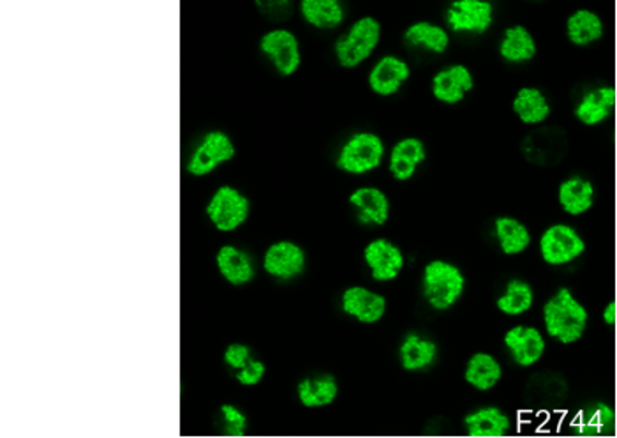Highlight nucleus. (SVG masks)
Segmentation results:
<instances>
[{"instance_id": "aec40b11", "label": "nucleus", "mask_w": 617, "mask_h": 438, "mask_svg": "<svg viewBox=\"0 0 617 438\" xmlns=\"http://www.w3.org/2000/svg\"><path fill=\"white\" fill-rule=\"evenodd\" d=\"M466 434L469 438H496L510 434V417L496 406H483L466 415Z\"/></svg>"}, {"instance_id": "1a4fd4ad", "label": "nucleus", "mask_w": 617, "mask_h": 438, "mask_svg": "<svg viewBox=\"0 0 617 438\" xmlns=\"http://www.w3.org/2000/svg\"><path fill=\"white\" fill-rule=\"evenodd\" d=\"M263 271L277 281H292L306 271L307 257L303 246L293 241H277L264 250Z\"/></svg>"}, {"instance_id": "bb28decb", "label": "nucleus", "mask_w": 617, "mask_h": 438, "mask_svg": "<svg viewBox=\"0 0 617 438\" xmlns=\"http://www.w3.org/2000/svg\"><path fill=\"white\" fill-rule=\"evenodd\" d=\"M297 397L306 409L329 406L340 397V384L332 375L307 377L298 384Z\"/></svg>"}, {"instance_id": "dca6fc26", "label": "nucleus", "mask_w": 617, "mask_h": 438, "mask_svg": "<svg viewBox=\"0 0 617 438\" xmlns=\"http://www.w3.org/2000/svg\"><path fill=\"white\" fill-rule=\"evenodd\" d=\"M349 206L357 212L362 224L383 227L391 218V200L385 192L377 186H360L349 195Z\"/></svg>"}, {"instance_id": "6e6552de", "label": "nucleus", "mask_w": 617, "mask_h": 438, "mask_svg": "<svg viewBox=\"0 0 617 438\" xmlns=\"http://www.w3.org/2000/svg\"><path fill=\"white\" fill-rule=\"evenodd\" d=\"M539 250L540 257L548 266H567L585 252V243L570 224L556 223L542 233Z\"/></svg>"}, {"instance_id": "20e7f679", "label": "nucleus", "mask_w": 617, "mask_h": 438, "mask_svg": "<svg viewBox=\"0 0 617 438\" xmlns=\"http://www.w3.org/2000/svg\"><path fill=\"white\" fill-rule=\"evenodd\" d=\"M251 209V200L240 187L221 184L209 196L205 216L218 232L233 233L247 223Z\"/></svg>"}, {"instance_id": "c85d7f7f", "label": "nucleus", "mask_w": 617, "mask_h": 438, "mask_svg": "<svg viewBox=\"0 0 617 438\" xmlns=\"http://www.w3.org/2000/svg\"><path fill=\"white\" fill-rule=\"evenodd\" d=\"M403 38L408 47L431 53H445L451 47L448 31L431 22H415L404 31Z\"/></svg>"}, {"instance_id": "39448f33", "label": "nucleus", "mask_w": 617, "mask_h": 438, "mask_svg": "<svg viewBox=\"0 0 617 438\" xmlns=\"http://www.w3.org/2000/svg\"><path fill=\"white\" fill-rule=\"evenodd\" d=\"M385 142L374 131H357L341 145L335 167L348 175H367L383 165Z\"/></svg>"}, {"instance_id": "7ed1b4c3", "label": "nucleus", "mask_w": 617, "mask_h": 438, "mask_svg": "<svg viewBox=\"0 0 617 438\" xmlns=\"http://www.w3.org/2000/svg\"><path fill=\"white\" fill-rule=\"evenodd\" d=\"M466 290V276L446 260H431L423 267L422 292L429 306L446 312L459 303Z\"/></svg>"}, {"instance_id": "2eb2a0df", "label": "nucleus", "mask_w": 617, "mask_h": 438, "mask_svg": "<svg viewBox=\"0 0 617 438\" xmlns=\"http://www.w3.org/2000/svg\"><path fill=\"white\" fill-rule=\"evenodd\" d=\"M474 87L473 75L465 64H452L432 78V96L443 105H457Z\"/></svg>"}, {"instance_id": "9d476101", "label": "nucleus", "mask_w": 617, "mask_h": 438, "mask_svg": "<svg viewBox=\"0 0 617 438\" xmlns=\"http://www.w3.org/2000/svg\"><path fill=\"white\" fill-rule=\"evenodd\" d=\"M445 19L454 33L485 34L494 22V5L488 0H455Z\"/></svg>"}, {"instance_id": "6ab92c4d", "label": "nucleus", "mask_w": 617, "mask_h": 438, "mask_svg": "<svg viewBox=\"0 0 617 438\" xmlns=\"http://www.w3.org/2000/svg\"><path fill=\"white\" fill-rule=\"evenodd\" d=\"M437 354H440V350H437L434 341L429 340L425 336L411 332L404 338L399 346L400 366L406 372H414V374L415 372H425L436 364Z\"/></svg>"}, {"instance_id": "9b49d317", "label": "nucleus", "mask_w": 617, "mask_h": 438, "mask_svg": "<svg viewBox=\"0 0 617 438\" xmlns=\"http://www.w3.org/2000/svg\"><path fill=\"white\" fill-rule=\"evenodd\" d=\"M363 261L371 272L372 280L378 283H388L399 278L406 258L397 244L392 243L388 239L380 238L363 247Z\"/></svg>"}, {"instance_id": "a211bd4d", "label": "nucleus", "mask_w": 617, "mask_h": 438, "mask_svg": "<svg viewBox=\"0 0 617 438\" xmlns=\"http://www.w3.org/2000/svg\"><path fill=\"white\" fill-rule=\"evenodd\" d=\"M215 267L223 280L233 287H244L255 280L256 269L251 257L233 244H224L215 253Z\"/></svg>"}, {"instance_id": "4468645a", "label": "nucleus", "mask_w": 617, "mask_h": 438, "mask_svg": "<svg viewBox=\"0 0 617 438\" xmlns=\"http://www.w3.org/2000/svg\"><path fill=\"white\" fill-rule=\"evenodd\" d=\"M505 346L520 368H531L545 354V338L536 327L516 326L505 334Z\"/></svg>"}, {"instance_id": "f257e3e1", "label": "nucleus", "mask_w": 617, "mask_h": 438, "mask_svg": "<svg viewBox=\"0 0 617 438\" xmlns=\"http://www.w3.org/2000/svg\"><path fill=\"white\" fill-rule=\"evenodd\" d=\"M588 318V309L568 289L557 290L543 306L545 331L563 345H571L584 336Z\"/></svg>"}, {"instance_id": "f03ea898", "label": "nucleus", "mask_w": 617, "mask_h": 438, "mask_svg": "<svg viewBox=\"0 0 617 438\" xmlns=\"http://www.w3.org/2000/svg\"><path fill=\"white\" fill-rule=\"evenodd\" d=\"M381 34L383 27L380 20L374 16L355 20L348 31L335 39V61L344 70H355L358 65H362L380 47Z\"/></svg>"}, {"instance_id": "ddd939ff", "label": "nucleus", "mask_w": 617, "mask_h": 438, "mask_svg": "<svg viewBox=\"0 0 617 438\" xmlns=\"http://www.w3.org/2000/svg\"><path fill=\"white\" fill-rule=\"evenodd\" d=\"M341 309L348 317L355 318L357 323L371 326V324H378L381 318L385 317L386 299L374 290L355 284V287L344 290L343 295H341Z\"/></svg>"}, {"instance_id": "393cba45", "label": "nucleus", "mask_w": 617, "mask_h": 438, "mask_svg": "<svg viewBox=\"0 0 617 438\" xmlns=\"http://www.w3.org/2000/svg\"><path fill=\"white\" fill-rule=\"evenodd\" d=\"M503 368L499 361L488 352H477L466 363L465 378L477 391L488 392L499 384Z\"/></svg>"}, {"instance_id": "b1692460", "label": "nucleus", "mask_w": 617, "mask_h": 438, "mask_svg": "<svg viewBox=\"0 0 617 438\" xmlns=\"http://www.w3.org/2000/svg\"><path fill=\"white\" fill-rule=\"evenodd\" d=\"M616 107V90L613 87H600L580 99L576 117L585 126H596L607 121Z\"/></svg>"}, {"instance_id": "f3484780", "label": "nucleus", "mask_w": 617, "mask_h": 438, "mask_svg": "<svg viewBox=\"0 0 617 438\" xmlns=\"http://www.w3.org/2000/svg\"><path fill=\"white\" fill-rule=\"evenodd\" d=\"M428 158V150L417 136H406L400 138L392 147L388 155V172L395 181L406 182L415 178L418 167Z\"/></svg>"}, {"instance_id": "5701e85b", "label": "nucleus", "mask_w": 617, "mask_h": 438, "mask_svg": "<svg viewBox=\"0 0 617 438\" xmlns=\"http://www.w3.org/2000/svg\"><path fill=\"white\" fill-rule=\"evenodd\" d=\"M499 56L508 64H525L536 57V41L525 25L505 28L499 41Z\"/></svg>"}, {"instance_id": "72a5a7b5", "label": "nucleus", "mask_w": 617, "mask_h": 438, "mask_svg": "<svg viewBox=\"0 0 617 438\" xmlns=\"http://www.w3.org/2000/svg\"><path fill=\"white\" fill-rule=\"evenodd\" d=\"M251 360V349L244 345V343H232V345L224 350V364H226L227 368L235 369V372L244 368Z\"/></svg>"}, {"instance_id": "f704fd0d", "label": "nucleus", "mask_w": 617, "mask_h": 438, "mask_svg": "<svg viewBox=\"0 0 617 438\" xmlns=\"http://www.w3.org/2000/svg\"><path fill=\"white\" fill-rule=\"evenodd\" d=\"M604 320L608 326H614L616 324V303L608 304L604 312Z\"/></svg>"}, {"instance_id": "0eeeda50", "label": "nucleus", "mask_w": 617, "mask_h": 438, "mask_svg": "<svg viewBox=\"0 0 617 438\" xmlns=\"http://www.w3.org/2000/svg\"><path fill=\"white\" fill-rule=\"evenodd\" d=\"M261 56L270 62L283 78L295 75L303 65V50L297 34L289 28L274 27L267 31L258 42Z\"/></svg>"}, {"instance_id": "c9c22d12", "label": "nucleus", "mask_w": 617, "mask_h": 438, "mask_svg": "<svg viewBox=\"0 0 617 438\" xmlns=\"http://www.w3.org/2000/svg\"><path fill=\"white\" fill-rule=\"evenodd\" d=\"M469 438V437H468Z\"/></svg>"}, {"instance_id": "4be33fe9", "label": "nucleus", "mask_w": 617, "mask_h": 438, "mask_svg": "<svg viewBox=\"0 0 617 438\" xmlns=\"http://www.w3.org/2000/svg\"><path fill=\"white\" fill-rule=\"evenodd\" d=\"M557 202L567 215H585L594 204L593 182L580 175L565 179L557 190Z\"/></svg>"}, {"instance_id": "7c9ffc66", "label": "nucleus", "mask_w": 617, "mask_h": 438, "mask_svg": "<svg viewBox=\"0 0 617 438\" xmlns=\"http://www.w3.org/2000/svg\"><path fill=\"white\" fill-rule=\"evenodd\" d=\"M533 287L525 280H510L496 301V308L506 317H520L533 308Z\"/></svg>"}, {"instance_id": "412c9836", "label": "nucleus", "mask_w": 617, "mask_h": 438, "mask_svg": "<svg viewBox=\"0 0 617 438\" xmlns=\"http://www.w3.org/2000/svg\"><path fill=\"white\" fill-rule=\"evenodd\" d=\"M298 11L304 22L318 31H335L346 20V10L340 0H303Z\"/></svg>"}, {"instance_id": "473e14b6", "label": "nucleus", "mask_w": 617, "mask_h": 438, "mask_svg": "<svg viewBox=\"0 0 617 438\" xmlns=\"http://www.w3.org/2000/svg\"><path fill=\"white\" fill-rule=\"evenodd\" d=\"M264 374H267L264 364L261 363V361L251 360L244 368L235 372V378H237V382L240 384V386L255 387L263 380Z\"/></svg>"}, {"instance_id": "c756f323", "label": "nucleus", "mask_w": 617, "mask_h": 438, "mask_svg": "<svg viewBox=\"0 0 617 438\" xmlns=\"http://www.w3.org/2000/svg\"><path fill=\"white\" fill-rule=\"evenodd\" d=\"M604 36V22L590 10H579L567 20V38L576 47H590Z\"/></svg>"}, {"instance_id": "f8f14e48", "label": "nucleus", "mask_w": 617, "mask_h": 438, "mask_svg": "<svg viewBox=\"0 0 617 438\" xmlns=\"http://www.w3.org/2000/svg\"><path fill=\"white\" fill-rule=\"evenodd\" d=\"M409 76H411V68L408 62L397 56H383L369 71L367 84L380 98H391L403 89Z\"/></svg>"}, {"instance_id": "a878e982", "label": "nucleus", "mask_w": 617, "mask_h": 438, "mask_svg": "<svg viewBox=\"0 0 617 438\" xmlns=\"http://www.w3.org/2000/svg\"><path fill=\"white\" fill-rule=\"evenodd\" d=\"M494 235L497 246L506 257H516L525 253L531 244V233L520 219L511 216H499L494 221Z\"/></svg>"}, {"instance_id": "cd10ccee", "label": "nucleus", "mask_w": 617, "mask_h": 438, "mask_svg": "<svg viewBox=\"0 0 617 438\" xmlns=\"http://www.w3.org/2000/svg\"><path fill=\"white\" fill-rule=\"evenodd\" d=\"M511 108L517 119L526 126L542 124L551 115V104H548L547 96L536 87H522L517 90Z\"/></svg>"}, {"instance_id": "2f4dec72", "label": "nucleus", "mask_w": 617, "mask_h": 438, "mask_svg": "<svg viewBox=\"0 0 617 438\" xmlns=\"http://www.w3.org/2000/svg\"><path fill=\"white\" fill-rule=\"evenodd\" d=\"M221 417H223L224 434L230 435V437H244L246 435V415L242 414L237 406H221Z\"/></svg>"}, {"instance_id": "423d86ee", "label": "nucleus", "mask_w": 617, "mask_h": 438, "mask_svg": "<svg viewBox=\"0 0 617 438\" xmlns=\"http://www.w3.org/2000/svg\"><path fill=\"white\" fill-rule=\"evenodd\" d=\"M235 156H237V145L226 131H207L195 145V149L190 150L186 161L187 175L193 179L209 178L218 172L219 168L233 161Z\"/></svg>"}]
</instances>
